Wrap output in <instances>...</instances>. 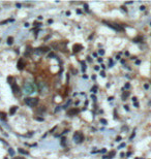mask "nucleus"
Here are the masks:
<instances>
[{"mask_svg": "<svg viewBox=\"0 0 151 159\" xmlns=\"http://www.w3.org/2000/svg\"><path fill=\"white\" fill-rule=\"evenodd\" d=\"M37 89H38V92H39L41 95H47V94H49V92H50L49 85L43 81H41L37 83Z\"/></svg>", "mask_w": 151, "mask_h": 159, "instance_id": "nucleus-1", "label": "nucleus"}, {"mask_svg": "<svg viewBox=\"0 0 151 159\" xmlns=\"http://www.w3.org/2000/svg\"><path fill=\"white\" fill-rule=\"evenodd\" d=\"M24 101L26 105H28L30 108H34V106H36V105L38 104L39 99L36 98V97H26L24 99Z\"/></svg>", "mask_w": 151, "mask_h": 159, "instance_id": "nucleus-2", "label": "nucleus"}, {"mask_svg": "<svg viewBox=\"0 0 151 159\" xmlns=\"http://www.w3.org/2000/svg\"><path fill=\"white\" fill-rule=\"evenodd\" d=\"M35 91V86L32 83H26L24 84V92L26 94H31Z\"/></svg>", "mask_w": 151, "mask_h": 159, "instance_id": "nucleus-3", "label": "nucleus"}, {"mask_svg": "<svg viewBox=\"0 0 151 159\" xmlns=\"http://www.w3.org/2000/svg\"><path fill=\"white\" fill-rule=\"evenodd\" d=\"M103 23L107 25L108 27H110L113 30H115V31H123L124 30V28L119 24H112V23H109V22H106V21H103Z\"/></svg>", "mask_w": 151, "mask_h": 159, "instance_id": "nucleus-4", "label": "nucleus"}, {"mask_svg": "<svg viewBox=\"0 0 151 159\" xmlns=\"http://www.w3.org/2000/svg\"><path fill=\"white\" fill-rule=\"evenodd\" d=\"M73 140L76 144H81L84 142V135L81 131H77L73 134Z\"/></svg>", "mask_w": 151, "mask_h": 159, "instance_id": "nucleus-5", "label": "nucleus"}, {"mask_svg": "<svg viewBox=\"0 0 151 159\" xmlns=\"http://www.w3.org/2000/svg\"><path fill=\"white\" fill-rule=\"evenodd\" d=\"M11 90H13V93H14L15 95H20L21 94V91H20V88H19V86H18V85H17L16 83H13L11 85Z\"/></svg>", "mask_w": 151, "mask_h": 159, "instance_id": "nucleus-6", "label": "nucleus"}, {"mask_svg": "<svg viewBox=\"0 0 151 159\" xmlns=\"http://www.w3.org/2000/svg\"><path fill=\"white\" fill-rule=\"evenodd\" d=\"M25 66H26V63L24 62V59H23V58H20L19 61H18V64H17V67H18V69L23 70Z\"/></svg>", "mask_w": 151, "mask_h": 159, "instance_id": "nucleus-7", "label": "nucleus"}, {"mask_svg": "<svg viewBox=\"0 0 151 159\" xmlns=\"http://www.w3.org/2000/svg\"><path fill=\"white\" fill-rule=\"evenodd\" d=\"M79 112H80V111H79L78 108H70V110H68V111H67V115H68V116H76V115H77Z\"/></svg>", "mask_w": 151, "mask_h": 159, "instance_id": "nucleus-8", "label": "nucleus"}, {"mask_svg": "<svg viewBox=\"0 0 151 159\" xmlns=\"http://www.w3.org/2000/svg\"><path fill=\"white\" fill-rule=\"evenodd\" d=\"M83 49V47H82V45H79V43H77V45H75V46L73 47V53H78V52H80Z\"/></svg>", "mask_w": 151, "mask_h": 159, "instance_id": "nucleus-9", "label": "nucleus"}, {"mask_svg": "<svg viewBox=\"0 0 151 159\" xmlns=\"http://www.w3.org/2000/svg\"><path fill=\"white\" fill-rule=\"evenodd\" d=\"M17 110H18V106H11V110H9V115H11V116L15 115V113L17 112Z\"/></svg>", "mask_w": 151, "mask_h": 159, "instance_id": "nucleus-10", "label": "nucleus"}, {"mask_svg": "<svg viewBox=\"0 0 151 159\" xmlns=\"http://www.w3.org/2000/svg\"><path fill=\"white\" fill-rule=\"evenodd\" d=\"M33 52V50L31 48H30V47H28L27 48V50H26V51H25V53H24V55L25 56H29L30 54H31V53H32Z\"/></svg>", "mask_w": 151, "mask_h": 159, "instance_id": "nucleus-11", "label": "nucleus"}, {"mask_svg": "<svg viewBox=\"0 0 151 159\" xmlns=\"http://www.w3.org/2000/svg\"><path fill=\"white\" fill-rule=\"evenodd\" d=\"M142 41H143V37H142V36H137V37H135L132 39L134 43H142Z\"/></svg>", "mask_w": 151, "mask_h": 159, "instance_id": "nucleus-12", "label": "nucleus"}, {"mask_svg": "<svg viewBox=\"0 0 151 159\" xmlns=\"http://www.w3.org/2000/svg\"><path fill=\"white\" fill-rule=\"evenodd\" d=\"M14 43V37L13 36H9V37L7 38V45L8 46H11Z\"/></svg>", "mask_w": 151, "mask_h": 159, "instance_id": "nucleus-13", "label": "nucleus"}, {"mask_svg": "<svg viewBox=\"0 0 151 159\" xmlns=\"http://www.w3.org/2000/svg\"><path fill=\"white\" fill-rule=\"evenodd\" d=\"M128 96H130V92L128 91L123 92V94H122V100H125Z\"/></svg>", "mask_w": 151, "mask_h": 159, "instance_id": "nucleus-14", "label": "nucleus"}, {"mask_svg": "<svg viewBox=\"0 0 151 159\" xmlns=\"http://www.w3.org/2000/svg\"><path fill=\"white\" fill-rule=\"evenodd\" d=\"M9 22H14V19H7V20H4V21L0 22V25H4V24H7Z\"/></svg>", "mask_w": 151, "mask_h": 159, "instance_id": "nucleus-15", "label": "nucleus"}, {"mask_svg": "<svg viewBox=\"0 0 151 159\" xmlns=\"http://www.w3.org/2000/svg\"><path fill=\"white\" fill-rule=\"evenodd\" d=\"M18 152L21 153V154H23V155H29V153H28L27 151H25V150H23V149H21V148L18 149Z\"/></svg>", "mask_w": 151, "mask_h": 159, "instance_id": "nucleus-16", "label": "nucleus"}, {"mask_svg": "<svg viewBox=\"0 0 151 159\" xmlns=\"http://www.w3.org/2000/svg\"><path fill=\"white\" fill-rule=\"evenodd\" d=\"M115 154H116V152H115V151H112V152H110V154H109L108 158H109V159H112L114 156H115Z\"/></svg>", "mask_w": 151, "mask_h": 159, "instance_id": "nucleus-17", "label": "nucleus"}, {"mask_svg": "<svg viewBox=\"0 0 151 159\" xmlns=\"http://www.w3.org/2000/svg\"><path fill=\"white\" fill-rule=\"evenodd\" d=\"M46 110H47V108H45V106H41L39 108H37V112H38V113H41V112L43 113V112H46Z\"/></svg>", "mask_w": 151, "mask_h": 159, "instance_id": "nucleus-18", "label": "nucleus"}, {"mask_svg": "<svg viewBox=\"0 0 151 159\" xmlns=\"http://www.w3.org/2000/svg\"><path fill=\"white\" fill-rule=\"evenodd\" d=\"M13 81H14V78H13V77H8V78H7V82H8V84H11H11L14 83V82H13Z\"/></svg>", "mask_w": 151, "mask_h": 159, "instance_id": "nucleus-19", "label": "nucleus"}, {"mask_svg": "<svg viewBox=\"0 0 151 159\" xmlns=\"http://www.w3.org/2000/svg\"><path fill=\"white\" fill-rule=\"evenodd\" d=\"M0 118L3 119V120H5V119H6V114L5 113H1V112H0Z\"/></svg>", "mask_w": 151, "mask_h": 159, "instance_id": "nucleus-20", "label": "nucleus"}, {"mask_svg": "<svg viewBox=\"0 0 151 159\" xmlns=\"http://www.w3.org/2000/svg\"><path fill=\"white\" fill-rule=\"evenodd\" d=\"M84 7H85V11H87V13H89V6H88V4L87 3H84Z\"/></svg>", "mask_w": 151, "mask_h": 159, "instance_id": "nucleus-21", "label": "nucleus"}, {"mask_svg": "<svg viewBox=\"0 0 151 159\" xmlns=\"http://www.w3.org/2000/svg\"><path fill=\"white\" fill-rule=\"evenodd\" d=\"M100 123H103L104 125H107L108 124V121H107V120H106V119H100Z\"/></svg>", "mask_w": 151, "mask_h": 159, "instance_id": "nucleus-22", "label": "nucleus"}, {"mask_svg": "<svg viewBox=\"0 0 151 159\" xmlns=\"http://www.w3.org/2000/svg\"><path fill=\"white\" fill-rule=\"evenodd\" d=\"M91 92H92V93H96V92H97V87L96 86L92 87V88H91Z\"/></svg>", "mask_w": 151, "mask_h": 159, "instance_id": "nucleus-23", "label": "nucleus"}, {"mask_svg": "<svg viewBox=\"0 0 151 159\" xmlns=\"http://www.w3.org/2000/svg\"><path fill=\"white\" fill-rule=\"evenodd\" d=\"M8 153L11 154V156H14V155H15V152H14V150H13V149H11V148H9V149H8Z\"/></svg>", "mask_w": 151, "mask_h": 159, "instance_id": "nucleus-24", "label": "nucleus"}, {"mask_svg": "<svg viewBox=\"0 0 151 159\" xmlns=\"http://www.w3.org/2000/svg\"><path fill=\"white\" fill-rule=\"evenodd\" d=\"M35 120H37V121L39 122H43V118H41V117H34Z\"/></svg>", "mask_w": 151, "mask_h": 159, "instance_id": "nucleus-25", "label": "nucleus"}, {"mask_svg": "<svg viewBox=\"0 0 151 159\" xmlns=\"http://www.w3.org/2000/svg\"><path fill=\"white\" fill-rule=\"evenodd\" d=\"M33 25H34V27H41V23H37V22H34V23H33Z\"/></svg>", "mask_w": 151, "mask_h": 159, "instance_id": "nucleus-26", "label": "nucleus"}, {"mask_svg": "<svg viewBox=\"0 0 151 159\" xmlns=\"http://www.w3.org/2000/svg\"><path fill=\"white\" fill-rule=\"evenodd\" d=\"M65 142H66V138H62V140H61V145H62V146H65Z\"/></svg>", "mask_w": 151, "mask_h": 159, "instance_id": "nucleus-27", "label": "nucleus"}, {"mask_svg": "<svg viewBox=\"0 0 151 159\" xmlns=\"http://www.w3.org/2000/svg\"><path fill=\"white\" fill-rule=\"evenodd\" d=\"M81 64H82V66H83V71H85V70H86V64H85V62H83V61L81 62Z\"/></svg>", "mask_w": 151, "mask_h": 159, "instance_id": "nucleus-28", "label": "nucleus"}, {"mask_svg": "<svg viewBox=\"0 0 151 159\" xmlns=\"http://www.w3.org/2000/svg\"><path fill=\"white\" fill-rule=\"evenodd\" d=\"M70 102H71V100H68V101H67V103H66V104H65L64 105V106H63V108H67V106H68V105H69L70 104Z\"/></svg>", "mask_w": 151, "mask_h": 159, "instance_id": "nucleus-29", "label": "nucleus"}, {"mask_svg": "<svg viewBox=\"0 0 151 159\" xmlns=\"http://www.w3.org/2000/svg\"><path fill=\"white\" fill-rule=\"evenodd\" d=\"M135 136H136V132H132V135H130V140H132V138H135Z\"/></svg>", "mask_w": 151, "mask_h": 159, "instance_id": "nucleus-30", "label": "nucleus"}, {"mask_svg": "<svg viewBox=\"0 0 151 159\" xmlns=\"http://www.w3.org/2000/svg\"><path fill=\"white\" fill-rule=\"evenodd\" d=\"M98 53H100V56H103V55H105V51H104V50H100V51H98Z\"/></svg>", "mask_w": 151, "mask_h": 159, "instance_id": "nucleus-31", "label": "nucleus"}, {"mask_svg": "<svg viewBox=\"0 0 151 159\" xmlns=\"http://www.w3.org/2000/svg\"><path fill=\"white\" fill-rule=\"evenodd\" d=\"M124 88H125V89H130V85L128 83H126L125 84V86H124Z\"/></svg>", "mask_w": 151, "mask_h": 159, "instance_id": "nucleus-32", "label": "nucleus"}, {"mask_svg": "<svg viewBox=\"0 0 151 159\" xmlns=\"http://www.w3.org/2000/svg\"><path fill=\"white\" fill-rule=\"evenodd\" d=\"M51 57H55V58H56V55H55L54 53H50V54H49V58H51Z\"/></svg>", "mask_w": 151, "mask_h": 159, "instance_id": "nucleus-33", "label": "nucleus"}, {"mask_svg": "<svg viewBox=\"0 0 151 159\" xmlns=\"http://www.w3.org/2000/svg\"><path fill=\"white\" fill-rule=\"evenodd\" d=\"M137 101H138V98H137V97H132V102H134V103H137Z\"/></svg>", "mask_w": 151, "mask_h": 159, "instance_id": "nucleus-34", "label": "nucleus"}, {"mask_svg": "<svg viewBox=\"0 0 151 159\" xmlns=\"http://www.w3.org/2000/svg\"><path fill=\"white\" fill-rule=\"evenodd\" d=\"M122 140V138L121 136H117V138H116V142H120V140Z\"/></svg>", "mask_w": 151, "mask_h": 159, "instance_id": "nucleus-35", "label": "nucleus"}, {"mask_svg": "<svg viewBox=\"0 0 151 159\" xmlns=\"http://www.w3.org/2000/svg\"><path fill=\"white\" fill-rule=\"evenodd\" d=\"M123 147H125V144H121V145L118 147V149H121V148H123Z\"/></svg>", "mask_w": 151, "mask_h": 159, "instance_id": "nucleus-36", "label": "nucleus"}, {"mask_svg": "<svg viewBox=\"0 0 151 159\" xmlns=\"http://www.w3.org/2000/svg\"><path fill=\"white\" fill-rule=\"evenodd\" d=\"M123 108H125V111H127V112L130 111V108H128V106H127V105H124Z\"/></svg>", "mask_w": 151, "mask_h": 159, "instance_id": "nucleus-37", "label": "nucleus"}, {"mask_svg": "<svg viewBox=\"0 0 151 159\" xmlns=\"http://www.w3.org/2000/svg\"><path fill=\"white\" fill-rule=\"evenodd\" d=\"M140 9H141V11H145L146 7H145V6H144V5H142V6H141V7H140Z\"/></svg>", "mask_w": 151, "mask_h": 159, "instance_id": "nucleus-38", "label": "nucleus"}, {"mask_svg": "<svg viewBox=\"0 0 151 159\" xmlns=\"http://www.w3.org/2000/svg\"><path fill=\"white\" fill-rule=\"evenodd\" d=\"M91 99L94 100V101H95V100H96V97H95L94 95H91Z\"/></svg>", "mask_w": 151, "mask_h": 159, "instance_id": "nucleus-39", "label": "nucleus"}, {"mask_svg": "<svg viewBox=\"0 0 151 159\" xmlns=\"http://www.w3.org/2000/svg\"><path fill=\"white\" fill-rule=\"evenodd\" d=\"M121 8H122V11H125V13H126V11H127L126 7H124V6H121Z\"/></svg>", "mask_w": 151, "mask_h": 159, "instance_id": "nucleus-40", "label": "nucleus"}, {"mask_svg": "<svg viewBox=\"0 0 151 159\" xmlns=\"http://www.w3.org/2000/svg\"><path fill=\"white\" fill-rule=\"evenodd\" d=\"M100 76L103 77V78H105L106 77V75H105V73H104V71H102V73H100Z\"/></svg>", "mask_w": 151, "mask_h": 159, "instance_id": "nucleus-41", "label": "nucleus"}, {"mask_svg": "<svg viewBox=\"0 0 151 159\" xmlns=\"http://www.w3.org/2000/svg\"><path fill=\"white\" fill-rule=\"evenodd\" d=\"M113 99H114V97H113V96H110V97L108 98V100H110V101H112Z\"/></svg>", "mask_w": 151, "mask_h": 159, "instance_id": "nucleus-42", "label": "nucleus"}, {"mask_svg": "<svg viewBox=\"0 0 151 159\" xmlns=\"http://www.w3.org/2000/svg\"><path fill=\"white\" fill-rule=\"evenodd\" d=\"M144 87H145V89H148V88H149V85H148V84H145V85H144Z\"/></svg>", "mask_w": 151, "mask_h": 159, "instance_id": "nucleus-43", "label": "nucleus"}, {"mask_svg": "<svg viewBox=\"0 0 151 159\" xmlns=\"http://www.w3.org/2000/svg\"><path fill=\"white\" fill-rule=\"evenodd\" d=\"M106 152H107V150H106V149H103V150H102V151H100V153H106Z\"/></svg>", "mask_w": 151, "mask_h": 159, "instance_id": "nucleus-44", "label": "nucleus"}, {"mask_svg": "<svg viewBox=\"0 0 151 159\" xmlns=\"http://www.w3.org/2000/svg\"><path fill=\"white\" fill-rule=\"evenodd\" d=\"M24 27H29V23H25Z\"/></svg>", "mask_w": 151, "mask_h": 159, "instance_id": "nucleus-45", "label": "nucleus"}, {"mask_svg": "<svg viewBox=\"0 0 151 159\" xmlns=\"http://www.w3.org/2000/svg\"><path fill=\"white\" fill-rule=\"evenodd\" d=\"M48 23H49V24H52V23H53V20H51V19L48 20Z\"/></svg>", "mask_w": 151, "mask_h": 159, "instance_id": "nucleus-46", "label": "nucleus"}, {"mask_svg": "<svg viewBox=\"0 0 151 159\" xmlns=\"http://www.w3.org/2000/svg\"><path fill=\"white\" fill-rule=\"evenodd\" d=\"M50 37H51V35H48V36H47V37L45 38V41H48V39H49Z\"/></svg>", "mask_w": 151, "mask_h": 159, "instance_id": "nucleus-47", "label": "nucleus"}, {"mask_svg": "<svg viewBox=\"0 0 151 159\" xmlns=\"http://www.w3.org/2000/svg\"><path fill=\"white\" fill-rule=\"evenodd\" d=\"M97 61H98V62H103V59H102V58H98Z\"/></svg>", "mask_w": 151, "mask_h": 159, "instance_id": "nucleus-48", "label": "nucleus"}, {"mask_svg": "<svg viewBox=\"0 0 151 159\" xmlns=\"http://www.w3.org/2000/svg\"><path fill=\"white\" fill-rule=\"evenodd\" d=\"M94 69H95V70H100V66H95Z\"/></svg>", "mask_w": 151, "mask_h": 159, "instance_id": "nucleus-49", "label": "nucleus"}, {"mask_svg": "<svg viewBox=\"0 0 151 159\" xmlns=\"http://www.w3.org/2000/svg\"><path fill=\"white\" fill-rule=\"evenodd\" d=\"M130 155H132V153H130V152H128V153L126 154V156H127V157H130Z\"/></svg>", "mask_w": 151, "mask_h": 159, "instance_id": "nucleus-50", "label": "nucleus"}, {"mask_svg": "<svg viewBox=\"0 0 151 159\" xmlns=\"http://www.w3.org/2000/svg\"><path fill=\"white\" fill-rule=\"evenodd\" d=\"M17 7H21V4H20V3H17Z\"/></svg>", "mask_w": 151, "mask_h": 159, "instance_id": "nucleus-51", "label": "nucleus"}, {"mask_svg": "<svg viewBox=\"0 0 151 159\" xmlns=\"http://www.w3.org/2000/svg\"><path fill=\"white\" fill-rule=\"evenodd\" d=\"M124 155H125V154H124V153H123V152H122V153H121V154H120V156H121V157H124Z\"/></svg>", "mask_w": 151, "mask_h": 159, "instance_id": "nucleus-52", "label": "nucleus"}, {"mask_svg": "<svg viewBox=\"0 0 151 159\" xmlns=\"http://www.w3.org/2000/svg\"><path fill=\"white\" fill-rule=\"evenodd\" d=\"M121 63H122V64H124V63H125V60L122 59V60H121Z\"/></svg>", "mask_w": 151, "mask_h": 159, "instance_id": "nucleus-53", "label": "nucleus"}, {"mask_svg": "<svg viewBox=\"0 0 151 159\" xmlns=\"http://www.w3.org/2000/svg\"><path fill=\"white\" fill-rule=\"evenodd\" d=\"M150 26H151V22H150Z\"/></svg>", "mask_w": 151, "mask_h": 159, "instance_id": "nucleus-54", "label": "nucleus"}, {"mask_svg": "<svg viewBox=\"0 0 151 159\" xmlns=\"http://www.w3.org/2000/svg\"><path fill=\"white\" fill-rule=\"evenodd\" d=\"M4 159H8V158H4Z\"/></svg>", "mask_w": 151, "mask_h": 159, "instance_id": "nucleus-55", "label": "nucleus"}]
</instances>
